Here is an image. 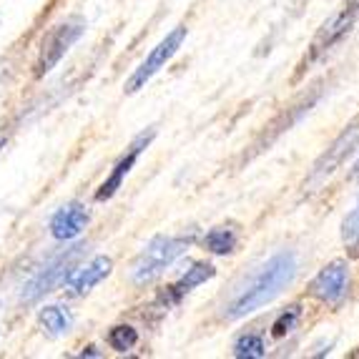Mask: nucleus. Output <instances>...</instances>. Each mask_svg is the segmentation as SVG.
<instances>
[{
  "label": "nucleus",
  "instance_id": "6",
  "mask_svg": "<svg viewBox=\"0 0 359 359\" xmlns=\"http://www.w3.org/2000/svg\"><path fill=\"white\" fill-rule=\"evenodd\" d=\"M186 36H189V28H186V25H176V28L171 30V33H168V36L156 46V48H151V53L146 55L144 63L131 73V78L126 81V88L123 90H126V93H136V90L146 88V83H149L151 78H154L156 73L166 66L168 60L179 53V48L184 46Z\"/></svg>",
  "mask_w": 359,
  "mask_h": 359
},
{
  "label": "nucleus",
  "instance_id": "5",
  "mask_svg": "<svg viewBox=\"0 0 359 359\" xmlns=\"http://www.w3.org/2000/svg\"><path fill=\"white\" fill-rule=\"evenodd\" d=\"M357 15H359V3H357V0L347 3V6L341 8V11H337L334 15H332V18L317 30V36L311 38V46H309V50H306L304 63H302L299 73L306 71V68H309L314 60L322 58V55L327 53L330 48H334L337 43H339L341 38L347 36L349 30L354 28V23H357Z\"/></svg>",
  "mask_w": 359,
  "mask_h": 359
},
{
  "label": "nucleus",
  "instance_id": "1",
  "mask_svg": "<svg viewBox=\"0 0 359 359\" xmlns=\"http://www.w3.org/2000/svg\"><path fill=\"white\" fill-rule=\"evenodd\" d=\"M299 271V259L292 249L274 254L266 264H262L239 289L233 294L229 304L224 306V317L226 319H241L252 311L266 306L271 299H276L292 282L297 279Z\"/></svg>",
  "mask_w": 359,
  "mask_h": 359
},
{
  "label": "nucleus",
  "instance_id": "4",
  "mask_svg": "<svg viewBox=\"0 0 359 359\" xmlns=\"http://www.w3.org/2000/svg\"><path fill=\"white\" fill-rule=\"evenodd\" d=\"M86 33V20L81 15H71L63 23H58L43 41L41 55L36 60V76L43 78L60 63V58L76 46V41Z\"/></svg>",
  "mask_w": 359,
  "mask_h": 359
},
{
  "label": "nucleus",
  "instance_id": "3",
  "mask_svg": "<svg viewBox=\"0 0 359 359\" xmlns=\"http://www.w3.org/2000/svg\"><path fill=\"white\" fill-rule=\"evenodd\" d=\"M86 249H88L86 244H76V246H68V249H63V252L53 254V257L43 264L36 274L30 276V282L25 284L23 302H28V304H33V302H41L43 297L53 292L55 287L66 284V279L73 274V269H76V264L83 259Z\"/></svg>",
  "mask_w": 359,
  "mask_h": 359
},
{
  "label": "nucleus",
  "instance_id": "9",
  "mask_svg": "<svg viewBox=\"0 0 359 359\" xmlns=\"http://www.w3.org/2000/svg\"><path fill=\"white\" fill-rule=\"evenodd\" d=\"M214 276H216V266H214V264H209V262H194L191 266H189V269H186L174 284H168V287L163 289L161 294H158L156 304H161V309H171V306H176L181 299H184L186 294L194 292V289L201 287V284L209 282V279H214Z\"/></svg>",
  "mask_w": 359,
  "mask_h": 359
},
{
  "label": "nucleus",
  "instance_id": "14",
  "mask_svg": "<svg viewBox=\"0 0 359 359\" xmlns=\"http://www.w3.org/2000/svg\"><path fill=\"white\" fill-rule=\"evenodd\" d=\"M341 241L347 246V254L352 259H359V196L354 198V206L349 214L341 219Z\"/></svg>",
  "mask_w": 359,
  "mask_h": 359
},
{
  "label": "nucleus",
  "instance_id": "19",
  "mask_svg": "<svg viewBox=\"0 0 359 359\" xmlns=\"http://www.w3.org/2000/svg\"><path fill=\"white\" fill-rule=\"evenodd\" d=\"M352 179L359 181V158H357V163H354V168H352Z\"/></svg>",
  "mask_w": 359,
  "mask_h": 359
},
{
  "label": "nucleus",
  "instance_id": "18",
  "mask_svg": "<svg viewBox=\"0 0 359 359\" xmlns=\"http://www.w3.org/2000/svg\"><path fill=\"white\" fill-rule=\"evenodd\" d=\"M78 357H101V352H96V347H86Z\"/></svg>",
  "mask_w": 359,
  "mask_h": 359
},
{
  "label": "nucleus",
  "instance_id": "16",
  "mask_svg": "<svg viewBox=\"0 0 359 359\" xmlns=\"http://www.w3.org/2000/svg\"><path fill=\"white\" fill-rule=\"evenodd\" d=\"M106 341L108 347L116 349V352H131L133 347L138 344V332L133 330L131 324H118V327H114V330L106 334Z\"/></svg>",
  "mask_w": 359,
  "mask_h": 359
},
{
  "label": "nucleus",
  "instance_id": "10",
  "mask_svg": "<svg viewBox=\"0 0 359 359\" xmlns=\"http://www.w3.org/2000/svg\"><path fill=\"white\" fill-rule=\"evenodd\" d=\"M111 271H114V259L106 257V254L93 257L86 266L73 269V274L66 279V292L71 294V297H86V294L93 292Z\"/></svg>",
  "mask_w": 359,
  "mask_h": 359
},
{
  "label": "nucleus",
  "instance_id": "17",
  "mask_svg": "<svg viewBox=\"0 0 359 359\" xmlns=\"http://www.w3.org/2000/svg\"><path fill=\"white\" fill-rule=\"evenodd\" d=\"M299 322H302V304L287 306V309L274 319V324H271V334H274L276 339H282V337H287L289 332L297 330V324Z\"/></svg>",
  "mask_w": 359,
  "mask_h": 359
},
{
  "label": "nucleus",
  "instance_id": "2",
  "mask_svg": "<svg viewBox=\"0 0 359 359\" xmlns=\"http://www.w3.org/2000/svg\"><path fill=\"white\" fill-rule=\"evenodd\" d=\"M196 241V233H181V236H166L158 233L146 244V249L138 254L136 264H133L131 279L136 287H146V284L156 282L163 271L181 257L189 252V246Z\"/></svg>",
  "mask_w": 359,
  "mask_h": 359
},
{
  "label": "nucleus",
  "instance_id": "7",
  "mask_svg": "<svg viewBox=\"0 0 359 359\" xmlns=\"http://www.w3.org/2000/svg\"><path fill=\"white\" fill-rule=\"evenodd\" d=\"M309 292L314 299H319L322 304L337 306L344 302L349 292V264L344 259H334L324 269H319V274L311 279Z\"/></svg>",
  "mask_w": 359,
  "mask_h": 359
},
{
  "label": "nucleus",
  "instance_id": "13",
  "mask_svg": "<svg viewBox=\"0 0 359 359\" xmlns=\"http://www.w3.org/2000/svg\"><path fill=\"white\" fill-rule=\"evenodd\" d=\"M236 244H239V233H236L233 226H216V229H211V231H206V236H204L206 252L216 254V257L231 254L233 249H236Z\"/></svg>",
  "mask_w": 359,
  "mask_h": 359
},
{
  "label": "nucleus",
  "instance_id": "12",
  "mask_svg": "<svg viewBox=\"0 0 359 359\" xmlns=\"http://www.w3.org/2000/svg\"><path fill=\"white\" fill-rule=\"evenodd\" d=\"M38 327L43 330V334L50 337V339H58V337L68 334L73 327V314L60 304L43 306L38 311Z\"/></svg>",
  "mask_w": 359,
  "mask_h": 359
},
{
  "label": "nucleus",
  "instance_id": "20",
  "mask_svg": "<svg viewBox=\"0 0 359 359\" xmlns=\"http://www.w3.org/2000/svg\"><path fill=\"white\" fill-rule=\"evenodd\" d=\"M6 141H8V133H6V131H0V151H3V146H6Z\"/></svg>",
  "mask_w": 359,
  "mask_h": 359
},
{
  "label": "nucleus",
  "instance_id": "11",
  "mask_svg": "<svg viewBox=\"0 0 359 359\" xmlns=\"http://www.w3.org/2000/svg\"><path fill=\"white\" fill-rule=\"evenodd\" d=\"M90 222V214L81 201H71V204L60 206L53 216H50V236L55 241H71L76 239L78 233L83 231Z\"/></svg>",
  "mask_w": 359,
  "mask_h": 359
},
{
  "label": "nucleus",
  "instance_id": "8",
  "mask_svg": "<svg viewBox=\"0 0 359 359\" xmlns=\"http://www.w3.org/2000/svg\"><path fill=\"white\" fill-rule=\"evenodd\" d=\"M154 138H156V131H154V128H149V131H144V133H138V136L133 138L131 146L126 149V154H123V156L118 158V161H116L114 171L108 174V179L103 181L101 186H98L96 201H108V198H114V196H116V191H118L121 186H123L126 176L131 174V168L136 166V161L141 158V154H144V151L149 149Z\"/></svg>",
  "mask_w": 359,
  "mask_h": 359
},
{
  "label": "nucleus",
  "instance_id": "15",
  "mask_svg": "<svg viewBox=\"0 0 359 359\" xmlns=\"http://www.w3.org/2000/svg\"><path fill=\"white\" fill-rule=\"evenodd\" d=\"M233 357L239 359H262L266 357V341L262 334H254V332H246L239 339L233 341Z\"/></svg>",
  "mask_w": 359,
  "mask_h": 359
}]
</instances>
